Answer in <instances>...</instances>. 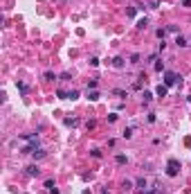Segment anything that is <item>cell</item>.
Returning a JSON list of instances; mask_svg holds the SVG:
<instances>
[{"label": "cell", "mask_w": 191, "mask_h": 194, "mask_svg": "<svg viewBox=\"0 0 191 194\" xmlns=\"http://www.w3.org/2000/svg\"><path fill=\"white\" fill-rule=\"evenodd\" d=\"M56 97H59V99H68V93L65 90H56Z\"/></svg>", "instance_id": "d4e9b609"}, {"label": "cell", "mask_w": 191, "mask_h": 194, "mask_svg": "<svg viewBox=\"0 0 191 194\" xmlns=\"http://www.w3.org/2000/svg\"><path fill=\"white\" fill-rule=\"evenodd\" d=\"M135 11H137L135 7H128V9H126V14H128V16H130V18H133V16H135Z\"/></svg>", "instance_id": "f546056e"}, {"label": "cell", "mask_w": 191, "mask_h": 194, "mask_svg": "<svg viewBox=\"0 0 191 194\" xmlns=\"http://www.w3.org/2000/svg\"><path fill=\"white\" fill-rule=\"evenodd\" d=\"M25 174L27 176H40V169L36 167V165H27V167H25Z\"/></svg>", "instance_id": "3957f363"}, {"label": "cell", "mask_w": 191, "mask_h": 194, "mask_svg": "<svg viewBox=\"0 0 191 194\" xmlns=\"http://www.w3.org/2000/svg\"><path fill=\"white\" fill-rule=\"evenodd\" d=\"M90 153H92V158H101V151L99 149H92Z\"/></svg>", "instance_id": "f1b7e54d"}, {"label": "cell", "mask_w": 191, "mask_h": 194, "mask_svg": "<svg viewBox=\"0 0 191 194\" xmlns=\"http://www.w3.org/2000/svg\"><path fill=\"white\" fill-rule=\"evenodd\" d=\"M133 131H135V127H126L124 131H121V138H124V140H130L133 138Z\"/></svg>", "instance_id": "ba28073f"}, {"label": "cell", "mask_w": 191, "mask_h": 194, "mask_svg": "<svg viewBox=\"0 0 191 194\" xmlns=\"http://www.w3.org/2000/svg\"><path fill=\"white\" fill-rule=\"evenodd\" d=\"M32 156H34V160H43V158H45V156H47V151H45V149H40V147H38V149H36V151H34V153H32Z\"/></svg>", "instance_id": "52a82bcc"}, {"label": "cell", "mask_w": 191, "mask_h": 194, "mask_svg": "<svg viewBox=\"0 0 191 194\" xmlns=\"http://www.w3.org/2000/svg\"><path fill=\"white\" fill-rule=\"evenodd\" d=\"M166 93H169V88H166L164 84H160V86L155 88V95H158V97H166Z\"/></svg>", "instance_id": "9c48e42d"}, {"label": "cell", "mask_w": 191, "mask_h": 194, "mask_svg": "<svg viewBox=\"0 0 191 194\" xmlns=\"http://www.w3.org/2000/svg\"><path fill=\"white\" fill-rule=\"evenodd\" d=\"M90 66L97 68V66H99V59H97V56H92V59H90Z\"/></svg>", "instance_id": "83f0119b"}, {"label": "cell", "mask_w": 191, "mask_h": 194, "mask_svg": "<svg viewBox=\"0 0 191 194\" xmlns=\"http://www.w3.org/2000/svg\"><path fill=\"white\" fill-rule=\"evenodd\" d=\"M135 27H137V30H146V27H148V18H140Z\"/></svg>", "instance_id": "4fadbf2b"}, {"label": "cell", "mask_w": 191, "mask_h": 194, "mask_svg": "<svg viewBox=\"0 0 191 194\" xmlns=\"http://www.w3.org/2000/svg\"><path fill=\"white\" fill-rule=\"evenodd\" d=\"M148 7H151V9H158L160 7V0H148Z\"/></svg>", "instance_id": "603a6c76"}, {"label": "cell", "mask_w": 191, "mask_h": 194, "mask_svg": "<svg viewBox=\"0 0 191 194\" xmlns=\"http://www.w3.org/2000/svg\"><path fill=\"white\" fill-rule=\"evenodd\" d=\"M135 185H137V187H140V190H142V192H146V190H148V181H146V178H144V176H140V178H137V181H135Z\"/></svg>", "instance_id": "5b68a950"}, {"label": "cell", "mask_w": 191, "mask_h": 194, "mask_svg": "<svg viewBox=\"0 0 191 194\" xmlns=\"http://www.w3.org/2000/svg\"><path fill=\"white\" fill-rule=\"evenodd\" d=\"M63 124H65L68 129H74V127H77V124H79V120H77V117H72V120L68 117V120H65V122H63Z\"/></svg>", "instance_id": "8fae6325"}, {"label": "cell", "mask_w": 191, "mask_h": 194, "mask_svg": "<svg viewBox=\"0 0 191 194\" xmlns=\"http://www.w3.org/2000/svg\"><path fill=\"white\" fill-rule=\"evenodd\" d=\"M175 45H178V48H187L189 43H187V38H184L182 34H178V36H175Z\"/></svg>", "instance_id": "30bf717a"}, {"label": "cell", "mask_w": 191, "mask_h": 194, "mask_svg": "<svg viewBox=\"0 0 191 194\" xmlns=\"http://www.w3.org/2000/svg\"><path fill=\"white\" fill-rule=\"evenodd\" d=\"M59 79H61V81H68V79H70V72H63V75H61Z\"/></svg>", "instance_id": "4dcf8cb0"}, {"label": "cell", "mask_w": 191, "mask_h": 194, "mask_svg": "<svg viewBox=\"0 0 191 194\" xmlns=\"http://www.w3.org/2000/svg\"><path fill=\"white\" fill-rule=\"evenodd\" d=\"M23 140H27V142H32V145H38V135L36 133H25V135H20Z\"/></svg>", "instance_id": "8992f818"}, {"label": "cell", "mask_w": 191, "mask_h": 194, "mask_svg": "<svg viewBox=\"0 0 191 194\" xmlns=\"http://www.w3.org/2000/svg\"><path fill=\"white\" fill-rule=\"evenodd\" d=\"M97 86H99L97 79H90V81H88V90H97Z\"/></svg>", "instance_id": "d6986e66"}, {"label": "cell", "mask_w": 191, "mask_h": 194, "mask_svg": "<svg viewBox=\"0 0 191 194\" xmlns=\"http://www.w3.org/2000/svg\"><path fill=\"white\" fill-rule=\"evenodd\" d=\"M99 97H101V95H99V90H88V99H90V102H97Z\"/></svg>", "instance_id": "7c38bea8"}, {"label": "cell", "mask_w": 191, "mask_h": 194, "mask_svg": "<svg viewBox=\"0 0 191 194\" xmlns=\"http://www.w3.org/2000/svg\"><path fill=\"white\" fill-rule=\"evenodd\" d=\"M45 187H47V190H54V181H52V178H47V181H45Z\"/></svg>", "instance_id": "484cf974"}, {"label": "cell", "mask_w": 191, "mask_h": 194, "mask_svg": "<svg viewBox=\"0 0 191 194\" xmlns=\"http://www.w3.org/2000/svg\"><path fill=\"white\" fill-rule=\"evenodd\" d=\"M142 97H144V102H151V99H153V93H148V90H144V93H142Z\"/></svg>", "instance_id": "7402d4cb"}, {"label": "cell", "mask_w": 191, "mask_h": 194, "mask_svg": "<svg viewBox=\"0 0 191 194\" xmlns=\"http://www.w3.org/2000/svg\"><path fill=\"white\" fill-rule=\"evenodd\" d=\"M155 70H158V72H164V63H162V61H155Z\"/></svg>", "instance_id": "cb8c5ba5"}, {"label": "cell", "mask_w": 191, "mask_h": 194, "mask_svg": "<svg viewBox=\"0 0 191 194\" xmlns=\"http://www.w3.org/2000/svg\"><path fill=\"white\" fill-rule=\"evenodd\" d=\"M126 160H128V158H126L124 153H117V156H115V163L117 165H126Z\"/></svg>", "instance_id": "9a60e30c"}, {"label": "cell", "mask_w": 191, "mask_h": 194, "mask_svg": "<svg viewBox=\"0 0 191 194\" xmlns=\"http://www.w3.org/2000/svg\"><path fill=\"white\" fill-rule=\"evenodd\" d=\"M146 120H148V122L153 124V122H155V120H158V117H155V113H148V117H146Z\"/></svg>", "instance_id": "1f68e13d"}, {"label": "cell", "mask_w": 191, "mask_h": 194, "mask_svg": "<svg viewBox=\"0 0 191 194\" xmlns=\"http://www.w3.org/2000/svg\"><path fill=\"white\" fill-rule=\"evenodd\" d=\"M178 174H180V160L178 158H169V163H166V176L175 178Z\"/></svg>", "instance_id": "6da1fadb"}, {"label": "cell", "mask_w": 191, "mask_h": 194, "mask_svg": "<svg viewBox=\"0 0 191 194\" xmlns=\"http://www.w3.org/2000/svg\"><path fill=\"white\" fill-rule=\"evenodd\" d=\"M101 194H108V190H103V192H101Z\"/></svg>", "instance_id": "e575fe53"}, {"label": "cell", "mask_w": 191, "mask_h": 194, "mask_svg": "<svg viewBox=\"0 0 191 194\" xmlns=\"http://www.w3.org/2000/svg\"><path fill=\"white\" fill-rule=\"evenodd\" d=\"M16 88H18V90H20L23 95H25L27 90H30V88H27V84H23V81H16Z\"/></svg>", "instance_id": "2e32d148"}, {"label": "cell", "mask_w": 191, "mask_h": 194, "mask_svg": "<svg viewBox=\"0 0 191 194\" xmlns=\"http://www.w3.org/2000/svg\"><path fill=\"white\" fill-rule=\"evenodd\" d=\"M68 99H79V90H70V93H68Z\"/></svg>", "instance_id": "ffe728a7"}, {"label": "cell", "mask_w": 191, "mask_h": 194, "mask_svg": "<svg viewBox=\"0 0 191 194\" xmlns=\"http://www.w3.org/2000/svg\"><path fill=\"white\" fill-rule=\"evenodd\" d=\"M178 81H182L180 75H175V72H171V70H164V86L166 88L173 86V84H178Z\"/></svg>", "instance_id": "7a4b0ae2"}, {"label": "cell", "mask_w": 191, "mask_h": 194, "mask_svg": "<svg viewBox=\"0 0 191 194\" xmlns=\"http://www.w3.org/2000/svg\"><path fill=\"white\" fill-rule=\"evenodd\" d=\"M43 79H45V81H54V79H56V75H54V72H45V75H43Z\"/></svg>", "instance_id": "ac0fdd59"}, {"label": "cell", "mask_w": 191, "mask_h": 194, "mask_svg": "<svg viewBox=\"0 0 191 194\" xmlns=\"http://www.w3.org/2000/svg\"><path fill=\"white\" fill-rule=\"evenodd\" d=\"M113 95L121 97V99H124V97H128V93H126V90H121V88H115V90H113Z\"/></svg>", "instance_id": "e0dca14e"}, {"label": "cell", "mask_w": 191, "mask_h": 194, "mask_svg": "<svg viewBox=\"0 0 191 194\" xmlns=\"http://www.w3.org/2000/svg\"><path fill=\"white\" fill-rule=\"evenodd\" d=\"M184 7H191V0H184Z\"/></svg>", "instance_id": "836d02e7"}, {"label": "cell", "mask_w": 191, "mask_h": 194, "mask_svg": "<svg viewBox=\"0 0 191 194\" xmlns=\"http://www.w3.org/2000/svg\"><path fill=\"white\" fill-rule=\"evenodd\" d=\"M110 66H113V68H117V70H121V68H126V61L121 59V56H115V59L110 61Z\"/></svg>", "instance_id": "277c9868"}, {"label": "cell", "mask_w": 191, "mask_h": 194, "mask_svg": "<svg viewBox=\"0 0 191 194\" xmlns=\"http://www.w3.org/2000/svg\"><path fill=\"white\" fill-rule=\"evenodd\" d=\"M166 32H171V34H178V32H180V27H178V25H166Z\"/></svg>", "instance_id": "44dd1931"}, {"label": "cell", "mask_w": 191, "mask_h": 194, "mask_svg": "<svg viewBox=\"0 0 191 194\" xmlns=\"http://www.w3.org/2000/svg\"><path fill=\"white\" fill-rule=\"evenodd\" d=\"M130 63H140V54H130Z\"/></svg>", "instance_id": "4316f807"}, {"label": "cell", "mask_w": 191, "mask_h": 194, "mask_svg": "<svg viewBox=\"0 0 191 194\" xmlns=\"http://www.w3.org/2000/svg\"><path fill=\"white\" fill-rule=\"evenodd\" d=\"M155 36H158L160 41H164V36H166V27H160V30H155Z\"/></svg>", "instance_id": "5bb4252c"}, {"label": "cell", "mask_w": 191, "mask_h": 194, "mask_svg": "<svg viewBox=\"0 0 191 194\" xmlns=\"http://www.w3.org/2000/svg\"><path fill=\"white\" fill-rule=\"evenodd\" d=\"M124 190H133V183H130V181H124Z\"/></svg>", "instance_id": "d6a6232c"}]
</instances>
